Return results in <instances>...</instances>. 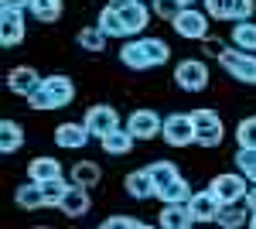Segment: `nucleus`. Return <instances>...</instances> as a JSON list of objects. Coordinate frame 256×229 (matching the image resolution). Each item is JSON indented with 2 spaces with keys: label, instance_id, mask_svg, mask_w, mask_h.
<instances>
[{
  "label": "nucleus",
  "instance_id": "obj_1",
  "mask_svg": "<svg viewBox=\"0 0 256 229\" xmlns=\"http://www.w3.org/2000/svg\"><path fill=\"white\" fill-rule=\"evenodd\" d=\"M168 58H171V48H168V41H160V38H137L120 48V62L126 69H134V72H147L154 65H164Z\"/></svg>",
  "mask_w": 256,
  "mask_h": 229
},
{
  "label": "nucleus",
  "instance_id": "obj_2",
  "mask_svg": "<svg viewBox=\"0 0 256 229\" xmlns=\"http://www.w3.org/2000/svg\"><path fill=\"white\" fill-rule=\"evenodd\" d=\"M192 123H195V144L198 147H218L226 140V127H222V116L212 106H198L192 110Z\"/></svg>",
  "mask_w": 256,
  "mask_h": 229
},
{
  "label": "nucleus",
  "instance_id": "obj_3",
  "mask_svg": "<svg viewBox=\"0 0 256 229\" xmlns=\"http://www.w3.org/2000/svg\"><path fill=\"white\" fill-rule=\"evenodd\" d=\"M218 65L236 79V82H246V86H256V55L253 52H242V48H226L218 55Z\"/></svg>",
  "mask_w": 256,
  "mask_h": 229
},
{
  "label": "nucleus",
  "instance_id": "obj_4",
  "mask_svg": "<svg viewBox=\"0 0 256 229\" xmlns=\"http://www.w3.org/2000/svg\"><path fill=\"white\" fill-rule=\"evenodd\" d=\"M208 188L218 195V202H222V205H229V202H246L250 178H246L242 171H226V174H216Z\"/></svg>",
  "mask_w": 256,
  "mask_h": 229
},
{
  "label": "nucleus",
  "instance_id": "obj_5",
  "mask_svg": "<svg viewBox=\"0 0 256 229\" xmlns=\"http://www.w3.org/2000/svg\"><path fill=\"white\" fill-rule=\"evenodd\" d=\"M160 137H164V144H168V147H188V144H195V123H192V113H171V116H164Z\"/></svg>",
  "mask_w": 256,
  "mask_h": 229
},
{
  "label": "nucleus",
  "instance_id": "obj_6",
  "mask_svg": "<svg viewBox=\"0 0 256 229\" xmlns=\"http://www.w3.org/2000/svg\"><path fill=\"white\" fill-rule=\"evenodd\" d=\"M174 82L184 93H202L208 86V65L198 62V58H184V62L174 65Z\"/></svg>",
  "mask_w": 256,
  "mask_h": 229
},
{
  "label": "nucleus",
  "instance_id": "obj_7",
  "mask_svg": "<svg viewBox=\"0 0 256 229\" xmlns=\"http://www.w3.org/2000/svg\"><path fill=\"white\" fill-rule=\"evenodd\" d=\"M174 35L181 38H192V41H205L208 38V14L205 11H195V7H184L174 21H171Z\"/></svg>",
  "mask_w": 256,
  "mask_h": 229
},
{
  "label": "nucleus",
  "instance_id": "obj_8",
  "mask_svg": "<svg viewBox=\"0 0 256 229\" xmlns=\"http://www.w3.org/2000/svg\"><path fill=\"white\" fill-rule=\"evenodd\" d=\"M28 35V28H24V7H4L0 11V45L4 48H14L20 45Z\"/></svg>",
  "mask_w": 256,
  "mask_h": 229
},
{
  "label": "nucleus",
  "instance_id": "obj_9",
  "mask_svg": "<svg viewBox=\"0 0 256 229\" xmlns=\"http://www.w3.org/2000/svg\"><path fill=\"white\" fill-rule=\"evenodd\" d=\"M82 123H86L89 134L99 140V137H106L110 130H116V127H120V113L113 110V106H106V103H96V106H89V113H86Z\"/></svg>",
  "mask_w": 256,
  "mask_h": 229
},
{
  "label": "nucleus",
  "instance_id": "obj_10",
  "mask_svg": "<svg viewBox=\"0 0 256 229\" xmlns=\"http://www.w3.org/2000/svg\"><path fill=\"white\" fill-rule=\"evenodd\" d=\"M110 4L123 14V24H126V31H130V35H140V31L147 28L150 11H147V4H144V0H110Z\"/></svg>",
  "mask_w": 256,
  "mask_h": 229
},
{
  "label": "nucleus",
  "instance_id": "obj_11",
  "mask_svg": "<svg viewBox=\"0 0 256 229\" xmlns=\"http://www.w3.org/2000/svg\"><path fill=\"white\" fill-rule=\"evenodd\" d=\"M160 127H164V120L154 110H134L130 120H126V130L137 137V140H154L160 134Z\"/></svg>",
  "mask_w": 256,
  "mask_h": 229
},
{
  "label": "nucleus",
  "instance_id": "obj_12",
  "mask_svg": "<svg viewBox=\"0 0 256 229\" xmlns=\"http://www.w3.org/2000/svg\"><path fill=\"white\" fill-rule=\"evenodd\" d=\"M188 209L195 215V222H216L218 212H222V202H218V195L212 188H205V191H195L188 198Z\"/></svg>",
  "mask_w": 256,
  "mask_h": 229
},
{
  "label": "nucleus",
  "instance_id": "obj_13",
  "mask_svg": "<svg viewBox=\"0 0 256 229\" xmlns=\"http://www.w3.org/2000/svg\"><path fill=\"white\" fill-rule=\"evenodd\" d=\"M41 79H44V76H38V69H31V65H18V69L7 72V89H10L14 96H24V99H28V96L41 86Z\"/></svg>",
  "mask_w": 256,
  "mask_h": 229
},
{
  "label": "nucleus",
  "instance_id": "obj_14",
  "mask_svg": "<svg viewBox=\"0 0 256 229\" xmlns=\"http://www.w3.org/2000/svg\"><path fill=\"white\" fill-rule=\"evenodd\" d=\"M89 140H92V134H89L86 123H58L55 127V144L65 151H82Z\"/></svg>",
  "mask_w": 256,
  "mask_h": 229
},
{
  "label": "nucleus",
  "instance_id": "obj_15",
  "mask_svg": "<svg viewBox=\"0 0 256 229\" xmlns=\"http://www.w3.org/2000/svg\"><path fill=\"white\" fill-rule=\"evenodd\" d=\"M158 222L164 229H192L195 226V215H192V209H188V202H164Z\"/></svg>",
  "mask_w": 256,
  "mask_h": 229
},
{
  "label": "nucleus",
  "instance_id": "obj_16",
  "mask_svg": "<svg viewBox=\"0 0 256 229\" xmlns=\"http://www.w3.org/2000/svg\"><path fill=\"white\" fill-rule=\"evenodd\" d=\"M41 86L48 89L52 103H55V110L68 106V103L76 99V82H72L68 76H48V79H41Z\"/></svg>",
  "mask_w": 256,
  "mask_h": 229
},
{
  "label": "nucleus",
  "instance_id": "obj_17",
  "mask_svg": "<svg viewBox=\"0 0 256 229\" xmlns=\"http://www.w3.org/2000/svg\"><path fill=\"white\" fill-rule=\"evenodd\" d=\"M123 188H126L130 198H137V202H147V198H154V195H158L154 178H150L147 168H144V171H130L126 178H123Z\"/></svg>",
  "mask_w": 256,
  "mask_h": 229
},
{
  "label": "nucleus",
  "instance_id": "obj_18",
  "mask_svg": "<svg viewBox=\"0 0 256 229\" xmlns=\"http://www.w3.org/2000/svg\"><path fill=\"white\" fill-rule=\"evenodd\" d=\"M89 205H92V198H89V188L86 185H68V191H65V198H62L58 209L65 212V215H72V219H79V215H86L89 212Z\"/></svg>",
  "mask_w": 256,
  "mask_h": 229
},
{
  "label": "nucleus",
  "instance_id": "obj_19",
  "mask_svg": "<svg viewBox=\"0 0 256 229\" xmlns=\"http://www.w3.org/2000/svg\"><path fill=\"white\" fill-rule=\"evenodd\" d=\"M99 144H102V151L120 157V154H130L134 151V144H137V137L130 134L126 127H116V130H110L106 137H99Z\"/></svg>",
  "mask_w": 256,
  "mask_h": 229
},
{
  "label": "nucleus",
  "instance_id": "obj_20",
  "mask_svg": "<svg viewBox=\"0 0 256 229\" xmlns=\"http://www.w3.org/2000/svg\"><path fill=\"white\" fill-rule=\"evenodd\" d=\"M250 205L246 202H229V205H222V212H218V226L222 229H239V226H250Z\"/></svg>",
  "mask_w": 256,
  "mask_h": 229
},
{
  "label": "nucleus",
  "instance_id": "obj_21",
  "mask_svg": "<svg viewBox=\"0 0 256 229\" xmlns=\"http://www.w3.org/2000/svg\"><path fill=\"white\" fill-rule=\"evenodd\" d=\"M96 24L106 31V35H110V38H130V31H126V24H123V14H120L113 4H106V7L99 11Z\"/></svg>",
  "mask_w": 256,
  "mask_h": 229
},
{
  "label": "nucleus",
  "instance_id": "obj_22",
  "mask_svg": "<svg viewBox=\"0 0 256 229\" xmlns=\"http://www.w3.org/2000/svg\"><path fill=\"white\" fill-rule=\"evenodd\" d=\"M28 178L31 181H38V185H44V181H52V178H62V164L55 161V157H34L31 164H28Z\"/></svg>",
  "mask_w": 256,
  "mask_h": 229
},
{
  "label": "nucleus",
  "instance_id": "obj_23",
  "mask_svg": "<svg viewBox=\"0 0 256 229\" xmlns=\"http://www.w3.org/2000/svg\"><path fill=\"white\" fill-rule=\"evenodd\" d=\"M14 202H18L20 209H28V212H34V209H44V188H41L38 181H24L18 191H14Z\"/></svg>",
  "mask_w": 256,
  "mask_h": 229
},
{
  "label": "nucleus",
  "instance_id": "obj_24",
  "mask_svg": "<svg viewBox=\"0 0 256 229\" xmlns=\"http://www.w3.org/2000/svg\"><path fill=\"white\" fill-rule=\"evenodd\" d=\"M24 147V127L18 120H4L0 123V151L4 154H14Z\"/></svg>",
  "mask_w": 256,
  "mask_h": 229
},
{
  "label": "nucleus",
  "instance_id": "obj_25",
  "mask_svg": "<svg viewBox=\"0 0 256 229\" xmlns=\"http://www.w3.org/2000/svg\"><path fill=\"white\" fill-rule=\"evenodd\" d=\"M72 181L86 185V188H96L99 181H102V168H99L96 161H76L72 164Z\"/></svg>",
  "mask_w": 256,
  "mask_h": 229
},
{
  "label": "nucleus",
  "instance_id": "obj_26",
  "mask_svg": "<svg viewBox=\"0 0 256 229\" xmlns=\"http://www.w3.org/2000/svg\"><path fill=\"white\" fill-rule=\"evenodd\" d=\"M232 45L242 52H256V24L253 21H236L232 24Z\"/></svg>",
  "mask_w": 256,
  "mask_h": 229
},
{
  "label": "nucleus",
  "instance_id": "obj_27",
  "mask_svg": "<svg viewBox=\"0 0 256 229\" xmlns=\"http://www.w3.org/2000/svg\"><path fill=\"white\" fill-rule=\"evenodd\" d=\"M192 195H195V191H192V185H188V181H184L181 174H178L171 185L158 188V198H160V202H188Z\"/></svg>",
  "mask_w": 256,
  "mask_h": 229
},
{
  "label": "nucleus",
  "instance_id": "obj_28",
  "mask_svg": "<svg viewBox=\"0 0 256 229\" xmlns=\"http://www.w3.org/2000/svg\"><path fill=\"white\" fill-rule=\"evenodd\" d=\"M106 38H110V35H106L99 24H89V28H82L79 35H76V41H79L86 52H102V48H106Z\"/></svg>",
  "mask_w": 256,
  "mask_h": 229
},
{
  "label": "nucleus",
  "instance_id": "obj_29",
  "mask_svg": "<svg viewBox=\"0 0 256 229\" xmlns=\"http://www.w3.org/2000/svg\"><path fill=\"white\" fill-rule=\"evenodd\" d=\"M28 11H31L38 21L52 24V21L62 18V0H28Z\"/></svg>",
  "mask_w": 256,
  "mask_h": 229
},
{
  "label": "nucleus",
  "instance_id": "obj_30",
  "mask_svg": "<svg viewBox=\"0 0 256 229\" xmlns=\"http://www.w3.org/2000/svg\"><path fill=\"white\" fill-rule=\"evenodd\" d=\"M147 171H150V178H154V188H164V185H171L178 178V168L174 161H154V164H147Z\"/></svg>",
  "mask_w": 256,
  "mask_h": 229
},
{
  "label": "nucleus",
  "instance_id": "obj_31",
  "mask_svg": "<svg viewBox=\"0 0 256 229\" xmlns=\"http://www.w3.org/2000/svg\"><path fill=\"white\" fill-rule=\"evenodd\" d=\"M68 185H72V181H65V178H52V181H44V185H41V188H44V205H48V209L62 205V198H65Z\"/></svg>",
  "mask_w": 256,
  "mask_h": 229
},
{
  "label": "nucleus",
  "instance_id": "obj_32",
  "mask_svg": "<svg viewBox=\"0 0 256 229\" xmlns=\"http://www.w3.org/2000/svg\"><path fill=\"white\" fill-rule=\"evenodd\" d=\"M236 147H253L256 151V116H246L236 123Z\"/></svg>",
  "mask_w": 256,
  "mask_h": 229
},
{
  "label": "nucleus",
  "instance_id": "obj_33",
  "mask_svg": "<svg viewBox=\"0 0 256 229\" xmlns=\"http://www.w3.org/2000/svg\"><path fill=\"white\" fill-rule=\"evenodd\" d=\"M236 168L246 174L250 181H256V151L253 147H236Z\"/></svg>",
  "mask_w": 256,
  "mask_h": 229
},
{
  "label": "nucleus",
  "instance_id": "obj_34",
  "mask_svg": "<svg viewBox=\"0 0 256 229\" xmlns=\"http://www.w3.org/2000/svg\"><path fill=\"white\" fill-rule=\"evenodd\" d=\"M205 14L212 21H229L232 18V0H205Z\"/></svg>",
  "mask_w": 256,
  "mask_h": 229
},
{
  "label": "nucleus",
  "instance_id": "obj_35",
  "mask_svg": "<svg viewBox=\"0 0 256 229\" xmlns=\"http://www.w3.org/2000/svg\"><path fill=\"white\" fill-rule=\"evenodd\" d=\"M147 222L137 219V215H110V219H102V229H144Z\"/></svg>",
  "mask_w": 256,
  "mask_h": 229
},
{
  "label": "nucleus",
  "instance_id": "obj_36",
  "mask_svg": "<svg viewBox=\"0 0 256 229\" xmlns=\"http://www.w3.org/2000/svg\"><path fill=\"white\" fill-rule=\"evenodd\" d=\"M181 11H184V4H181V0H154V14L164 18V21H174Z\"/></svg>",
  "mask_w": 256,
  "mask_h": 229
},
{
  "label": "nucleus",
  "instance_id": "obj_37",
  "mask_svg": "<svg viewBox=\"0 0 256 229\" xmlns=\"http://www.w3.org/2000/svg\"><path fill=\"white\" fill-rule=\"evenodd\" d=\"M253 11H256V0H232V24L236 21H253Z\"/></svg>",
  "mask_w": 256,
  "mask_h": 229
},
{
  "label": "nucleus",
  "instance_id": "obj_38",
  "mask_svg": "<svg viewBox=\"0 0 256 229\" xmlns=\"http://www.w3.org/2000/svg\"><path fill=\"white\" fill-rule=\"evenodd\" d=\"M28 103H31V110H55V103H52V96H48L44 86H38L34 93L28 96Z\"/></svg>",
  "mask_w": 256,
  "mask_h": 229
},
{
  "label": "nucleus",
  "instance_id": "obj_39",
  "mask_svg": "<svg viewBox=\"0 0 256 229\" xmlns=\"http://www.w3.org/2000/svg\"><path fill=\"white\" fill-rule=\"evenodd\" d=\"M205 52H208V55H222V52H226V45H222V41H218V38H212V41H208V38H205Z\"/></svg>",
  "mask_w": 256,
  "mask_h": 229
},
{
  "label": "nucleus",
  "instance_id": "obj_40",
  "mask_svg": "<svg viewBox=\"0 0 256 229\" xmlns=\"http://www.w3.org/2000/svg\"><path fill=\"white\" fill-rule=\"evenodd\" d=\"M246 205L256 209V181H250V191H246Z\"/></svg>",
  "mask_w": 256,
  "mask_h": 229
},
{
  "label": "nucleus",
  "instance_id": "obj_41",
  "mask_svg": "<svg viewBox=\"0 0 256 229\" xmlns=\"http://www.w3.org/2000/svg\"><path fill=\"white\" fill-rule=\"evenodd\" d=\"M0 7H24L28 11V0H0Z\"/></svg>",
  "mask_w": 256,
  "mask_h": 229
},
{
  "label": "nucleus",
  "instance_id": "obj_42",
  "mask_svg": "<svg viewBox=\"0 0 256 229\" xmlns=\"http://www.w3.org/2000/svg\"><path fill=\"white\" fill-rule=\"evenodd\" d=\"M250 226H253V229H256V209H253V212H250Z\"/></svg>",
  "mask_w": 256,
  "mask_h": 229
},
{
  "label": "nucleus",
  "instance_id": "obj_43",
  "mask_svg": "<svg viewBox=\"0 0 256 229\" xmlns=\"http://www.w3.org/2000/svg\"><path fill=\"white\" fill-rule=\"evenodd\" d=\"M181 4H184V7H192V4H195V0H181Z\"/></svg>",
  "mask_w": 256,
  "mask_h": 229
}]
</instances>
